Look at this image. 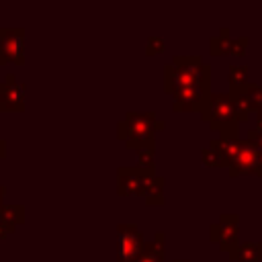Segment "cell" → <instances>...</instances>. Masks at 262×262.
I'll list each match as a JSON object with an SVG mask.
<instances>
[{"instance_id": "obj_19", "label": "cell", "mask_w": 262, "mask_h": 262, "mask_svg": "<svg viewBox=\"0 0 262 262\" xmlns=\"http://www.w3.org/2000/svg\"><path fill=\"white\" fill-rule=\"evenodd\" d=\"M137 164L141 170L154 174V149H141L137 151Z\"/></svg>"}, {"instance_id": "obj_21", "label": "cell", "mask_w": 262, "mask_h": 262, "mask_svg": "<svg viewBox=\"0 0 262 262\" xmlns=\"http://www.w3.org/2000/svg\"><path fill=\"white\" fill-rule=\"evenodd\" d=\"M248 37H239V39H233V45H231V55H244L246 47H248Z\"/></svg>"}, {"instance_id": "obj_20", "label": "cell", "mask_w": 262, "mask_h": 262, "mask_svg": "<svg viewBox=\"0 0 262 262\" xmlns=\"http://www.w3.org/2000/svg\"><path fill=\"white\" fill-rule=\"evenodd\" d=\"M164 47H166V41L162 37H149L147 39V45H145V53L147 55H154V53L164 51Z\"/></svg>"}, {"instance_id": "obj_13", "label": "cell", "mask_w": 262, "mask_h": 262, "mask_svg": "<svg viewBox=\"0 0 262 262\" xmlns=\"http://www.w3.org/2000/svg\"><path fill=\"white\" fill-rule=\"evenodd\" d=\"M164 184H166V180L162 176H156V174L151 176L149 184L143 190V199L147 205H154V207L164 205Z\"/></svg>"}, {"instance_id": "obj_1", "label": "cell", "mask_w": 262, "mask_h": 262, "mask_svg": "<svg viewBox=\"0 0 262 262\" xmlns=\"http://www.w3.org/2000/svg\"><path fill=\"white\" fill-rule=\"evenodd\" d=\"M211 68L199 55H176L172 63L166 66L164 72V88L166 92H174L188 86H205L211 88Z\"/></svg>"}, {"instance_id": "obj_27", "label": "cell", "mask_w": 262, "mask_h": 262, "mask_svg": "<svg viewBox=\"0 0 262 262\" xmlns=\"http://www.w3.org/2000/svg\"><path fill=\"white\" fill-rule=\"evenodd\" d=\"M176 262H190V260H176Z\"/></svg>"}, {"instance_id": "obj_10", "label": "cell", "mask_w": 262, "mask_h": 262, "mask_svg": "<svg viewBox=\"0 0 262 262\" xmlns=\"http://www.w3.org/2000/svg\"><path fill=\"white\" fill-rule=\"evenodd\" d=\"M25 108V84L16 80L14 74H8L0 84V113L23 111Z\"/></svg>"}, {"instance_id": "obj_16", "label": "cell", "mask_w": 262, "mask_h": 262, "mask_svg": "<svg viewBox=\"0 0 262 262\" xmlns=\"http://www.w3.org/2000/svg\"><path fill=\"white\" fill-rule=\"evenodd\" d=\"M233 39L227 35V29H221L217 37L211 39V53L215 55H231Z\"/></svg>"}, {"instance_id": "obj_11", "label": "cell", "mask_w": 262, "mask_h": 262, "mask_svg": "<svg viewBox=\"0 0 262 262\" xmlns=\"http://www.w3.org/2000/svg\"><path fill=\"white\" fill-rule=\"evenodd\" d=\"M164 242H166L164 233H156L151 242H145V246L135 262H164V258H166Z\"/></svg>"}, {"instance_id": "obj_25", "label": "cell", "mask_w": 262, "mask_h": 262, "mask_svg": "<svg viewBox=\"0 0 262 262\" xmlns=\"http://www.w3.org/2000/svg\"><path fill=\"white\" fill-rule=\"evenodd\" d=\"M4 192H6V190H4V186L0 184V207H2V199H4Z\"/></svg>"}, {"instance_id": "obj_22", "label": "cell", "mask_w": 262, "mask_h": 262, "mask_svg": "<svg viewBox=\"0 0 262 262\" xmlns=\"http://www.w3.org/2000/svg\"><path fill=\"white\" fill-rule=\"evenodd\" d=\"M248 141H252L256 147H260L262 149V133L260 131H256V129H252L250 133H248V137H246Z\"/></svg>"}, {"instance_id": "obj_4", "label": "cell", "mask_w": 262, "mask_h": 262, "mask_svg": "<svg viewBox=\"0 0 262 262\" xmlns=\"http://www.w3.org/2000/svg\"><path fill=\"white\" fill-rule=\"evenodd\" d=\"M145 246V239L137 225L119 223L117 225V262H135Z\"/></svg>"}, {"instance_id": "obj_2", "label": "cell", "mask_w": 262, "mask_h": 262, "mask_svg": "<svg viewBox=\"0 0 262 262\" xmlns=\"http://www.w3.org/2000/svg\"><path fill=\"white\" fill-rule=\"evenodd\" d=\"M201 119L219 131L221 139H237L239 121L235 119L231 92H211L201 106Z\"/></svg>"}, {"instance_id": "obj_5", "label": "cell", "mask_w": 262, "mask_h": 262, "mask_svg": "<svg viewBox=\"0 0 262 262\" xmlns=\"http://www.w3.org/2000/svg\"><path fill=\"white\" fill-rule=\"evenodd\" d=\"M227 168L231 176H242V174L262 176V149L248 139H239V149Z\"/></svg>"}, {"instance_id": "obj_12", "label": "cell", "mask_w": 262, "mask_h": 262, "mask_svg": "<svg viewBox=\"0 0 262 262\" xmlns=\"http://www.w3.org/2000/svg\"><path fill=\"white\" fill-rule=\"evenodd\" d=\"M231 260L235 262H262V242H246L239 244L231 254Z\"/></svg>"}, {"instance_id": "obj_14", "label": "cell", "mask_w": 262, "mask_h": 262, "mask_svg": "<svg viewBox=\"0 0 262 262\" xmlns=\"http://www.w3.org/2000/svg\"><path fill=\"white\" fill-rule=\"evenodd\" d=\"M244 100L248 102L252 113H262V86L258 84H248L244 88H239Z\"/></svg>"}, {"instance_id": "obj_3", "label": "cell", "mask_w": 262, "mask_h": 262, "mask_svg": "<svg viewBox=\"0 0 262 262\" xmlns=\"http://www.w3.org/2000/svg\"><path fill=\"white\" fill-rule=\"evenodd\" d=\"M117 137L125 141L129 149H154V137L158 129H164V123L156 119L154 113H127L117 125Z\"/></svg>"}, {"instance_id": "obj_24", "label": "cell", "mask_w": 262, "mask_h": 262, "mask_svg": "<svg viewBox=\"0 0 262 262\" xmlns=\"http://www.w3.org/2000/svg\"><path fill=\"white\" fill-rule=\"evenodd\" d=\"M256 131L262 133V113H258V125H256Z\"/></svg>"}, {"instance_id": "obj_15", "label": "cell", "mask_w": 262, "mask_h": 262, "mask_svg": "<svg viewBox=\"0 0 262 262\" xmlns=\"http://www.w3.org/2000/svg\"><path fill=\"white\" fill-rule=\"evenodd\" d=\"M0 221L16 227L25 221V209L20 205H2L0 207Z\"/></svg>"}, {"instance_id": "obj_18", "label": "cell", "mask_w": 262, "mask_h": 262, "mask_svg": "<svg viewBox=\"0 0 262 262\" xmlns=\"http://www.w3.org/2000/svg\"><path fill=\"white\" fill-rule=\"evenodd\" d=\"M201 158H203V164L205 166H215V168H219V166H225V160H223V156L215 149V147H205L203 151H201Z\"/></svg>"}, {"instance_id": "obj_9", "label": "cell", "mask_w": 262, "mask_h": 262, "mask_svg": "<svg viewBox=\"0 0 262 262\" xmlns=\"http://www.w3.org/2000/svg\"><path fill=\"white\" fill-rule=\"evenodd\" d=\"M209 94H211V88H205V86H188V88L174 90L172 92V108L182 111V113L201 111V106L205 104Z\"/></svg>"}, {"instance_id": "obj_17", "label": "cell", "mask_w": 262, "mask_h": 262, "mask_svg": "<svg viewBox=\"0 0 262 262\" xmlns=\"http://www.w3.org/2000/svg\"><path fill=\"white\" fill-rule=\"evenodd\" d=\"M227 80H229L231 90H239V88L248 86V66H231Z\"/></svg>"}, {"instance_id": "obj_7", "label": "cell", "mask_w": 262, "mask_h": 262, "mask_svg": "<svg viewBox=\"0 0 262 262\" xmlns=\"http://www.w3.org/2000/svg\"><path fill=\"white\" fill-rule=\"evenodd\" d=\"M237 223H239L237 215H221L211 225V239L215 244H219V248L223 252H229L231 254L239 246V242H237V233H239Z\"/></svg>"}, {"instance_id": "obj_23", "label": "cell", "mask_w": 262, "mask_h": 262, "mask_svg": "<svg viewBox=\"0 0 262 262\" xmlns=\"http://www.w3.org/2000/svg\"><path fill=\"white\" fill-rule=\"evenodd\" d=\"M12 231H14V227H12V225H8V223L0 221V239H2V237H6V235H10Z\"/></svg>"}, {"instance_id": "obj_8", "label": "cell", "mask_w": 262, "mask_h": 262, "mask_svg": "<svg viewBox=\"0 0 262 262\" xmlns=\"http://www.w3.org/2000/svg\"><path fill=\"white\" fill-rule=\"evenodd\" d=\"M151 176L154 174L141 170L139 166L119 168L117 170V190H119V194H143Z\"/></svg>"}, {"instance_id": "obj_26", "label": "cell", "mask_w": 262, "mask_h": 262, "mask_svg": "<svg viewBox=\"0 0 262 262\" xmlns=\"http://www.w3.org/2000/svg\"><path fill=\"white\" fill-rule=\"evenodd\" d=\"M0 158H4V141L0 139Z\"/></svg>"}, {"instance_id": "obj_6", "label": "cell", "mask_w": 262, "mask_h": 262, "mask_svg": "<svg viewBox=\"0 0 262 262\" xmlns=\"http://www.w3.org/2000/svg\"><path fill=\"white\" fill-rule=\"evenodd\" d=\"M12 61H25V31L23 29H4L0 27V66Z\"/></svg>"}]
</instances>
